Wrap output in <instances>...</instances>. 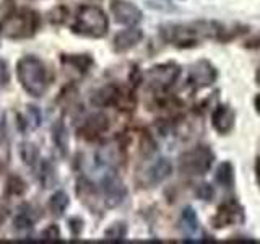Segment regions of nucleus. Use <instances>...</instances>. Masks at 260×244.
<instances>
[{
    "label": "nucleus",
    "mask_w": 260,
    "mask_h": 244,
    "mask_svg": "<svg viewBox=\"0 0 260 244\" xmlns=\"http://www.w3.org/2000/svg\"><path fill=\"white\" fill-rule=\"evenodd\" d=\"M219 26L210 21H193L187 24H169L162 28V36L174 46H193L202 39H216Z\"/></svg>",
    "instance_id": "nucleus-1"
},
{
    "label": "nucleus",
    "mask_w": 260,
    "mask_h": 244,
    "mask_svg": "<svg viewBox=\"0 0 260 244\" xmlns=\"http://www.w3.org/2000/svg\"><path fill=\"white\" fill-rule=\"evenodd\" d=\"M16 77L28 95L41 98L49 86V73L44 62L36 55H24L16 64Z\"/></svg>",
    "instance_id": "nucleus-2"
},
{
    "label": "nucleus",
    "mask_w": 260,
    "mask_h": 244,
    "mask_svg": "<svg viewBox=\"0 0 260 244\" xmlns=\"http://www.w3.org/2000/svg\"><path fill=\"white\" fill-rule=\"evenodd\" d=\"M39 15L35 10L23 8L18 12L7 13L0 20V35L8 39H26L35 36V33L39 28Z\"/></svg>",
    "instance_id": "nucleus-3"
},
{
    "label": "nucleus",
    "mask_w": 260,
    "mask_h": 244,
    "mask_svg": "<svg viewBox=\"0 0 260 244\" xmlns=\"http://www.w3.org/2000/svg\"><path fill=\"white\" fill-rule=\"evenodd\" d=\"M109 28V21L106 13L100 7L83 5L78 10L75 21L72 24L73 33L88 38H103Z\"/></svg>",
    "instance_id": "nucleus-4"
},
{
    "label": "nucleus",
    "mask_w": 260,
    "mask_h": 244,
    "mask_svg": "<svg viewBox=\"0 0 260 244\" xmlns=\"http://www.w3.org/2000/svg\"><path fill=\"white\" fill-rule=\"evenodd\" d=\"M213 163V153H211L207 146H197L190 151L182 155L181 158V169L187 174H205L211 168Z\"/></svg>",
    "instance_id": "nucleus-5"
},
{
    "label": "nucleus",
    "mask_w": 260,
    "mask_h": 244,
    "mask_svg": "<svg viewBox=\"0 0 260 244\" xmlns=\"http://www.w3.org/2000/svg\"><path fill=\"white\" fill-rule=\"evenodd\" d=\"M181 69L176 64H162L151 67L146 73V81L154 89H166L177 80Z\"/></svg>",
    "instance_id": "nucleus-6"
},
{
    "label": "nucleus",
    "mask_w": 260,
    "mask_h": 244,
    "mask_svg": "<svg viewBox=\"0 0 260 244\" xmlns=\"http://www.w3.org/2000/svg\"><path fill=\"white\" fill-rule=\"evenodd\" d=\"M103 192L108 207H117L127 195V189L124 182H122V179L114 173L108 174L103 179Z\"/></svg>",
    "instance_id": "nucleus-7"
},
{
    "label": "nucleus",
    "mask_w": 260,
    "mask_h": 244,
    "mask_svg": "<svg viewBox=\"0 0 260 244\" xmlns=\"http://www.w3.org/2000/svg\"><path fill=\"white\" fill-rule=\"evenodd\" d=\"M111 12L117 23L122 24H137L142 20V12L137 5L127 2V0H112Z\"/></svg>",
    "instance_id": "nucleus-8"
},
{
    "label": "nucleus",
    "mask_w": 260,
    "mask_h": 244,
    "mask_svg": "<svg viewBox=\"0 0 260 244\" xmlns=\"http://www.w3.org/2000/svg\"><path fill=\"white\" fill-rule=\"evenodd\" d=\"M216 78V72L213 69V65L210 62H205V60H200L195 65H192L190 69V83L197 88H203V86H208L215 81Z\"/></svg>",
    "instance_id": "nucleus-9"
},
{
    "label": "nucleus",
    "mask_w": 260,
    "mask_h": 244,
    "mask_svg": "<svg viewBox=\"0 0 260 244\" xmlns=\"http://www.w3.org/2000/svg\"><path fill=\"white\" fill-rule=\"evenodd\" d=\"M142 38H143L142 29H138V28L124 29L117 33L116 38H114V49H116L117 52H125L140 43Z\"/></svg>",
    "instance_id": "nucleus-10"
},
{
    "label": "nucleus",
    "mask_w": 260,
    "mask_h": 244,
    "mask_svg": "<svg viewBox=\"0 0 260 244\" xmlns=\"http://www.w3.org/2000/svg\"><path fill=\"white\" fill-rule=\"evenodd\" d=\"M213 126L218 132L226 134L234 126V111L230 106H218L213 112Z\"/></svg>",
    "instance_id": "nucleus-11"
},
{
    "label": "nucleus",
    "mask_w": 260,
    "mask_h": 244,
    "mask_svg": "<svg viewBox=\"0 0 260 244\" xmlns=\"http://www.w3.org/2000/svg\"><path fill=\"white\" fill-rule=\"evenodd\" d=\"M171 171H173V166H171V163L166 160V158H161L158 160L154 165L150 168L148 171V179L151 184H158L161 181H165V179L171 174Z\"/></svg>",
    "instance_id": "nucleus-12"
},
{
    "label": "nucleus",
    "mask_w": 260,
    "mask_h": 244,
    "mask_svg": "<svg viewBox=\"0 0 260 244\" xmlns=\"http://www.w3.org/2000/svg\"><path fill=\"white\" fill-rule=\"evenodd\" d=\"M52 138H54V143L55 146L59 148V151L62 155H67L69 151V135H67V129L62 124V122H55L54 127H52Z\"/></svg>",
    "instance_id": "nucleus-13"
},
{
    "label": "nucleus",
    "mask_w": 260,
    "mask_h": 244,
    "mask_svg": "<svg viewBox=\"0 0 260 244\" xmlns=\"http://www.w3.org/2000/svg\"><path fill=\"white\" fill-rule=\"evenodd\" d=\"M36 222V217L32 215V210L29 205H24L20 208L18 215L15 217V226L18 230H29V228L35 225Z\"/></svg>",
    "instance_id": "nucleus-14"
},
{
    "label": "nucleus",
    "mask_w": 260,
    "mask_h": 244,
    "mask_svg": "<svg viewBox=\"0 0 260 244\" xmlns=\"http://www.w3.org/2000/svg\"><path fill=\"white\" fill-rule=\"evenodd\" d=\"M108 129V117L103 116V114H98V116L89 117L88 122L85 124L83 130L89 135H100L103 130Z\"/></svg>",
    "instance_id": "nucleus-15"
},
{
    "label": "nucleus",
    "mask_w": 260,
    "mask_h": 244,
    "mask_svg": "<svg viewBox=\"0 0 260 244\" xmlns=\"http://www.w3.org/2000/svg\"><path fill=\"white\" fill-rule=\"evenodd\" d=\"M20 117V124L24 126V129H36L41 124V111L36 106H26V111H24V116Z\"/></svg>",
    "instance_id": "nucleus-16"
},
{
    "label": "nucleus",
    "mask_w": 260,
    "mask_h": 244,
    "mask_svg": "<svg viewBox=\"0 0 260 244\" xmlns=\"http://www.w3.org/2000/svg\"><path fill=\"white\" fill-rule=\"evenodd\" d=\"M67 207H69V195L62 191L55 192L51 197V200H49V208H51V211L57 217H60Z\"/></svg>",
    "instance_id": "nucleus-17"
},
{
    "label": "nucleus",
    "mask_w": 260,
    "mask_h": 244,
    "mask_svg": "<svg viewBox=\"0 0 260 244\" xmlns=\"http://www.w3.org/2000/svg\"><path fill=\"white\" fill-rule=\"evenodd\" d=\"M116 96H117V92L114 89V86H104V88L100 89V92L94 93L93 103L96 106H108V104H112L114 103Z\"/></svg>",
    "instance_id": "nucleus-18"
},
{
    "label": "nucleus",
    "mask_w": 260,
    "mask_h": 244,
    "mask_svg": "<svg viewBox=\"0 0 260 244\" xmlns=\"http://www.w3.org/2000/svg\"><path fill=\"white\" fill-rule=\"evenodd\" d=\"M20 153H21V160H23V163H24V165H28V166H32V165H35V163L38 161V157H39L36 145H32V143H29V142H26V143H23V145H21Z\"/></svg>",
    "instance_id": "nucleus-19"
},
{
    "label": "nucleus",
    "mask_w": 260,
    "mask_h": 244,
    "mask_svg": "<svg viewBox=\"0 0 260 244\" xmlns=\"http://www.w3.org/2000/svg\"><path fill=\"white\" fill-rule=\"evenodd\" d=\"M216 179L219 184H223L226 187H231L233 186V181H234V173H233V166L230 163H223L221 166H219L218 173H216Z\"/></svg>",
    "instance_id": "nucleus-20"
},
{
    "label": "nucleus",
    "mask_w": 260,
    "mask_h": 244,
    "mask_svg": "<svg viewBox=\"0 0 260 244\" xmlns=\"http://www.w3.org/2000/svg\"><path fill=\"white\" fill-rule=\"evenodd\" d=\"M7 191L12 195H23L24 191H26V182L20 176H10L7 182Z\"/></svg>",
    "instance_id": "nucleus-21"
},
{
    "label": "nucleus",
    "mask_w": 260,
    "mask_h": 244,
    "mask_svg": "<svg viewBox=\"0 0 260 244\" xmlns=\"http://www.w3.org/2000/svg\"><path fill=\"white\" fill-rule=\"evenodd\" d=\"M54 181H55V169L51 163L44 161L43 166H41V182H43L44 187H51Z\"/></svg>",
    "instance_id": "nucleus-22"
},
{
    "label": "nucleus",
    "mask_w": 260,
    "mask_h": 244,
    "mask_svg": "<svg viewBox=\"0 0 260 244\" xmlns=\"http://www.w3.org/2000/svg\"><path fill=\"white\" fill-rule=\"evenodd\" d=\"M127 230H125V225L124 223H114L111 228H108L104 233L106 239H111V241H119V239H124Z\"/></svg>",
    "instance_id": "nucleus-23"
},
{
    "label": "nucleus",
    "mask_w": 260,
    "mask_h": 244,
    "mask_svg": "<svg viewBox=\"0 0 260 244\" xmlns=\"http://www.w3.org/2000/svg\"><path fill=\"white\" fill-rule=\"evenodd\" d=\"M41 238H43V239H59V238H60L59 228H57L55 225L47 226L46 230H44L43 233H41Z\"/></svg>",
    "instance_id": "nucleus-24"
},
{
    "label": "nucleus",
    "mask_w": 260,
    "mask_h": 244,
    "mask_svg": "<svg viewBox=\"0 0 260 244\" xmlns=\"http://www.w3.org/2000/svg\"><path fill=\"white\" fill-rule=\"evenodd\" d=\"M10 81V70H8V65L4 59H0V85H7Z\"/></svg>",
    "instance_id": "nucleus-25"
},
{
    "label": "nucleus",
    "mask_w": 260,
    "mask_h": 244,
    "mask_svg": "<svg viewBox=\"0 0 260 244\" xmlns=\"http://www.w3.org/2000/svg\"><path fill=\"white\" fill-rule=\"evenodd\" d=\"M81 225H83V222H81L80 218H73V220H70V228H72L73 234H78V233H80Z\"/></svg>",
    "instance_id": "nucleus-26"
},
{
    "label": "nucleus",
    "mask_w": 260,
    "mask_h": 244,
    "mask_svg": "<svg viewBox=\"0 0 260 244\" xmlns=\"http://www.w3.org/2000/svg\"><path fill=\"white\" fill-rule=\"evenodd\" d=\"M257 174H258V181H260V160L257 163Z\"/></svg>",
    "instance_id": "nucleus-27"
}]
</instances>
